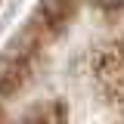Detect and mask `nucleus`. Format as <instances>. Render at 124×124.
<instances>
[{
    "label": "nucleus",
    "mask_w": 124,
    "mask_h": 124,
    "mask_svg": "<svg viewBox=\"0 0 124 124\" xmlns=\"http://www.w3.org/2000/svg\"><path fill=\"white\" fill-rule=\"evenodd\" d=\"M0 124H124V0H40L0 56Z\"/></svg>",
    "instance_id": "nucleus-1"
}]
</instances>
